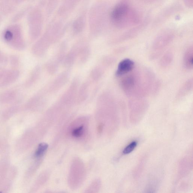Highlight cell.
<instances>
[{"instance_id": "6da1fadb", "label": "cell", "mask_w": 193, "mask_h": 193, "mask_svg": "<svg viewBox=\"0 0 193 193\" xmlns=\"http://www.w3.org/2000/svg\"><path fill=\"white\" fill-rule=\"evenodd\" d=\"M111 18L115 25L122 28L135 25L139 21L136 12L125 3H121L115 8L112 12Z\"/></svg>"}, {"instance_id": "7a4b0ae2", "label": "cell", "mask_w": 193, "mask_h": 193, "mask_svg": "<svg viewBox=\"0 0 193 193\" xmlns=\"http://www.w3.org/2000/svg\"><path fill=\"white\" fill-rule=\"evenodd\" d=\"M134 67V61L129 58H125L119 63L115 74L117 77H123L132 72Z\"/></svg>"}, {"instance_id": "3957f363", "label": "cell", "mask_w": 193, "mask_h": 193, "mask_svg": "<svg viewBox=\"0 0 193 193\" xmlns=\"http://www.w3.org/2000/svg\"><path fill=\"white\" fill-rule=\"evenodd\" d=\"M193 49L192 47H189L185 52L183 63L185 67L187 69H192L193 66Z\"/></svg>"}, {"instance_id": "277c9868", "label": "cell", "mask_w": 193, "mask_h": 193, "mask_svg": "<svg viewBox=\"0 0 193 193\" xmlns=\"http://www.w3.org/2000/svg\"><path fill=\"white\" fill-rule=\"evenodd\" d=\"M48 148V145L45 143H41L39 145L35 153L36 157H39L43 155Z\"/></svg>"}, {"instance_id": "5b68a950", "label": "cell", "mask_w": 193, "mask_h": 193, "mask_svg": "<svg viewBox=\"0 0 193 193\" xmlns=\"http://www.w3.org/2000/svg\"><path fill=\"white\" fill-rule=\"evenodd\" d=\"M173 55L170 53H167L163 57L161 61V65L163 66H166L170 64L171 62Z\"/></svg>"}, {"instance_id": "8992f818", "label": "cell", "mask_w": 193, "mask_h": 193, "mask_svg": "<svg viewBox=\"0 0 193 193\" xmlns=\"http://www.w3.org/2000/svg\"><path fill=\"white\" fill-rule=\"evenodd\" d=\"M85 129L83 125L80 126L76 128L73 130L72 134L73 136L76 138H79L83 135Z\"/></svg>"}, {"instance_id": "52a82bcc", "label": "cell", "mask_w": 193, "mask_h": 193, "mask_svg": "<svg viewBox=\"0 0 193 193\" xmlns=\"http://www.w3.org/2000/svg\"><path fill=\"white\" fill-rule=\"evenodd\" d=\"M192 87V80H191L187 82L181 88V91L180 92V95L181 96L184 95L185 94H186L187 93L191 90V88Z\"/></svg>"}, {"instance_id": "ba28073f", "label": "cell", "mask_w": 193, "mask_h": 193, "mask_svg": "<svg viewBox=\"0 0 193 193\" xmlns=\"http://www.w3.org/2000/svg\"><path fill=\"white\" fill-rule=\"evenodd\" d=\"M137 145V142H132V143H131L125 148L123 152V154H128L132 152L136 147Z\"/></svg>"}, {"instance_id": "9c48e42d", "label": "cell", "mask_w": 193, "mask_h": 193, "mask_svg": "<svg viewBox=\"0 0 193 193\" xmlns=\"http://www.w3.org/2000/svg\"><path fill=\"white\" fill-rule=\"evenodd\" d=\"M4 37L6 40L9 42L12 40L13 38V34L10 31H7L5 34Z\"/></svg>"}]
</instances>
